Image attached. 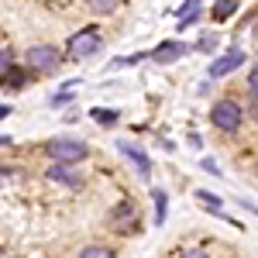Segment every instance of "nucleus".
I'll list each match as a JSON object with an SVG mask.
<instances>
[{
  "mask_svg": "<svg viewBox=\"0 0 258 258\" xmlns=\"http://www.w3.org/2000/svg\"><path fill=\"white\" fill-rule=\"evenodd\" d=\"M117 152H120V155H127V159L135 162V165H138V172H145V176L152 172V162H148V155L141 152L138 145H131V141H117Z\"/></svg>",
  "mask_w": 258,
  "mask_h": 258,
  "instance_id": "nucleus-7",
  "label": "nucleus"
},
{
  "mask_svg": "<svg viewBox=\"0 0 258 258\" xmlns=\"http://www.w3.org/2000/svg\"><path fill=\"white\" fill-rule=\"evenodd\" d=\"M197 200L203 203V207H210V210H214V214L220 217V207H224V203H220V197H214V193H203V189H200V193H197Z\"/></svg>",
  "mask_w": 258,
  "mask_h": 258,
  "instance_id": "nucleus-12",
  "label": "nucleus"
},
{
  "mask_svg": "<svg viewBox=\"0 0 258 258\" xmlns=\"http://www.w3.org/2000/svg\"><path fill=\"white\" fill-rule=\"evenodd\" d=\"M200 18V0H186L182 7L176 11V21H179V28H189V24H197Z\"/></svg>",
  "mask_w": 258,
  "mask_h": 258,
  "instance_id": "nucleus-10",
  "label": "nucleus"
},
{
  "mask_svg": "<svg viewBox=\"0 0 258 258\" xmlns=\"http://www.w3.org/2000/svg\"><path fill=\"white\" fill-rule=\"evenodd\" d=\"M248 86H251V93H255V97H258V66H255V69H251V76H248Z\"/></svg>",
  "mask_w": 258,
  "mask_h": 258,
  "instance_id": "nucleus-18",
  "label": "nucleus"
},
{
  "mask_svg": "<svg viewBox=\"0 0 258 258\" xmlns=\"http://www.w3.org/2000/svg\"><path fill=\"white\" fill-rule=\"evenodd\" d=\"M0 145H11V138H7V135H0Z\"/></svg>",
  "mask_w": 258,
  "mask_h": 258,
  "instance_id": "nucleus-22",
  "label": "nucleus"
},
{
  "mask_svg": "<svg viewBox=\"0 0 258 258\" xmlns=\"http://www.w3.org/2000/svg\"><path fill=\"white\" fill-rule=\"evenodd\" d=\"M11 62H14V52L11 48H0V69H11Z\"/></svg>",
  "mask_w": 258,
  "mask_h": 258,
  "instance_id": "nucleus-17",
  "label": "nucleus"
},
{
  "mask_svg": "<svg viewBox=\"0 0 258 258\" xmlns=\"http://www.w3.org/2000/svg\"><path fill=\"white\" fill-rule=\"evenodd\" d=\"M241 62H244V52L241 48H231V52H224L220 59H214L210 62V76L214 80H220V76H227V73H234Z\"/></svg>",
  "mask_w": 258,
  "mask_h": 258,
  "instance_id": "nucleus-5",
  "label": "nucleus"
},
{
  "mask_svg": "<svg viewBox=\"0 0 258 258\" xmlns=\"http://www.w3.org/2000/svg\"><path fill=\"white\" fill-rule=\"evenodd\" d=\"M48 182H59V186H73V189H76L83 179L76 176V172H69L66 165H52V169H48Z\"/></svg>",
  "mask_w": 258,
  "mask_h": 258,
  "instance_id": "nucleus-9",
  "label": "nucleus"
},
{
  "mask_svg": "<svg viewBox=\"0 0 258 258\" xmlns=\"http://www.w3.org/2000/svg\"><path fill=\"white\" fill-rule=\"evenodd\" d=\"M93 120H100V124H117V114L114 110H93Z\"/></svg>",
  "mask_w": 258,
  "mask_h": 258,
  "instance_id": "nucleus-16",
  "label": "nucleus"
},
{
  "mask_svg": "<svg viewBox=\"0 0 258 258\" xmlns=\"http://www.w3.org/2000/svg\"><path fill=\"white\" fill-rule=\"evenodd\" d=\"M210 120H214V127L217 131H238L241 127V107L238 103H231V100H220V103H214V110H210Z\"/></svg>",
  "mask_w": 258,
  "mask_h": 258,
  "instance_id": "nucleus-2",
  "label": "nucleus"
},
{
  "mask_svg": "<svg viewBox=\"0 0 258 258\" xmlns=\"http://www.w3.org/2000/svg\"><path fill=\"white\" fill-rule=\"evenodd\" d=\"M152 200H155V224H162V220H165V210H169V200H165V193H162V189H155V193H152Z\"/></svg>",
  "mask_w": 258,
  "mask_h": 258,
  "instance_id": "nucleus-11",
  "label": "nucleus"
},
{
  "mask_svg": "<svg viewBox=\"0 0 258 258\" xmlns=\"http://www.w3.org/2000/svg\"><path fill=\"white\" fill-rule=\"evenodd\" d=\"M234 7H238V0H220L217 7H214V18H227V14H234Z\"/></svg>",
  "mask_w": 258,
  "mask_h": 258,
  "instance_id": "nucleus-14",
  "label": "nucleus"
},
{
  "mask_svg": "<svg viewBox=\"0 0 258 258\" xmlns=\"http://www.w3.org/2000/svg\"><path fill=\"white\" fill-rule=\"evenodd\" d=\"M11 114V103H0V117H7Z\"/></svg>",
  "mask_w": 258,
  "mask_h": 258,
  "instance_id": "nucleus-20",
  "label": "nucleus"
},
{
  "mask_svg": "<svg viewBox=\"0 0 258 258\" xmlns=\"http://www.w3.org/2000/svg\"><path fill=\"white\" fill-rule=\"evenodd\" d=\"M86 7L97 11V14H110V11L117 7V0H86Z\"/></svg>",
  "mask_w": 258,
  "mask_h": 258,
  "instance_id": "nucleus-13",
  "label": "nucleus"
},
{
  "mask_svg": "<svg viewBox=\"0 0 258 258\" xmlns=\"http://www.w3.org/2000/svg\"><path fill=\"white\" fill-rule=\"evenodd\" d=\"M186 52H189V48H186V45H182V41H162L159 48H155V52H152V59H155V62H162V66H169V62L182 59V55H186Z\"/></svg>",
  "mask_w": 258,
  "mask_h": 258,
  "instance_id": "nucleus-6",
  "label": "nucleus"
},
{
  "mask_svg": "<svg viewBox=\"0 0 258 258\" xmlns=\"http://www.w3.org/2000/svg\"><path fill=\"white\" fill-rule=\"evenodd\" d=\"M186 258H210V255H203V251H189Z\"/></svg>",
  "mask_w": 258,
  "mask_h": 258,
  "instance_id": "nucleus-21",
  "label": "nucleus"
},
{
  "mask_svg": "<svg viewBox=\"0 0 258 258\" xmlns=\"http://www.w3.org/2000/svg\"><path fill=\"white\" fill-rule=\"evenodd\" d=\"M135 224H138V217H135L131 203H120L117 210H114V217H110V227H117V231H131Z\"/></svg>",
  "mask_w": 258,
  "mask_h": 258,
  "instance_id": "nucleus-8",
  "label": "nucleus"
},
{
  "mask_svg": "<svg viewBox=\"0 0 258 258\" xmlns=\"http://www.w3.org/2000/svg\"><path fill=\"white\" fill-rule=\"evenodd\" d=\"M80 258H114V251L110 248H86Z\"/></svg>",
  "mask_w": 258,
  "mask_h": 258,
  "instance_id": "nucleus-15",
  "label": "nucleus"
},
{
  "mask_svg": "<svg viewBox=\"0 0 258 258\" xmlns=\"http://www.w3.org/2000/svg\"><path fill=\"white\" fill-rule=\"evenodd\" d=\"M11 86H24V76H21L18 69H11Z\"/></svg>",
  "mask_w": 258,
  "mask_h": 258,
  "instance_id": "nucleus-19",
  "label": "nucleus"
},
{
  "mask_svg": "<svg viewBox=\"0 0 258 258\" xmlns=\"http://www.w3.org/2000/svg\"><path fill=\"white\" fill-rule=\"evenodd\" d=\"M97 48H100V35H97V31H90V28H86V31H76V35L69 38V52H73L76 59L93 55Z\"/></svg>",
  "mask_w": 258,
  "mask_h": 258,
  "instance_id": "nucleus-3",
  "label": "nucleus"
},
{
  "mask_svg": "<svg viewBox=\"0 0 258 258\" xmlns=\"http://www.w3.org/2000/svg\"><path fill=\"white\" fill-rule=\"evenodd\" d=\"M28 62L41 69V73H52L55 66H59V48H52V45H35L31 52H28Z\"/></svg>",
  "mask_w": 258,
  "mask_h": 258,
  "instance_id": "nucleus-4",
  "label": "nucleus"
},
{
  "mask_svg": "<svg viewBox=\"0 0 258 258\" xmlns=\"http://www.w3.org/2000/svg\"><path fill=\"white\" fill-rule=\"evenodd\" d=\"M45 152H48V159H55V165H76V162H83L90 155V148L73 138H52L45 145Z\"/></svg>",
  "mask_w": 258,
  "mask_h": 258,
  "instance_id": "nucleus-1",
  "label": "nucleus"
}]
</instances>
